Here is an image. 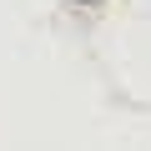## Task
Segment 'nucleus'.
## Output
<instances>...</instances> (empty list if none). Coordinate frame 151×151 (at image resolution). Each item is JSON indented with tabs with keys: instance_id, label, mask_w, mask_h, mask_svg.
Segmentation results:
<instances>
[{
	"instance_id": "obj_1",
	"label": "nucleus",
	"mask_w": 151,
	"mask_h": 151,
	"mask_svg": "<svg viewBox=\"0 0 151 151\" xmlns=\"http://www.w3.org/2000/svg\"><path fill=\"white\" fill-rule=\"evenodd\" d=\"M70 5H81V10H96V5H106V0H70Z\"/></svg>"
}]
</instances>
